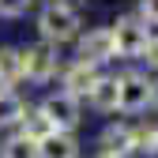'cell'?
I'll use <instances>...</instances> for the list:
<instances>
[{
	"label": "cell",
	"instance_id": "2",
	"mask_svg": "<svg viewBox=\"0 0 158 158\" xmlns=\"http://www.w3.org/2000/svg\"><path fill=\"white\" fill-rule=\"evenodd\" d=\"M158 83L143 72H124L117 75V109L121 113H143L147 106H154Z\"/></svg>",
	"mask_w": 158,
	"mask_h": 158
},
{
	"label": "cell",
	"instance_id": "10",
	"mask_svg": "<svg viewBox=\"0 0 158 158\" xmlns=\"http://www.w3.org/2000/svg\"><path fill=\"white\" fill-rule=\"evenodd\" d=\"M87 102L98 113H113L117 109V75H98L94 87L87 90Z\"/></svg>",
	"mask_w": 158,
	"mask_h": 158
},
{
	"label": "cell",
	"instance_id": "11",
	"mask_svg": "<svg viewBox=\"0 0 158 158\" xmlns=\"http://www.w3.org/2000/svg\"><path fill=\"white\" fill-rule=\"evenodd\" d=\"M23 113H27V102H23L15 90H4V87H0V128L19 124V121H23Z\"/></svg>",
	"mask_w": 158,
	"mask_h": 158
},
{
	"label": "cell",
	"instance_id": "4",
	"mask_svg": "<svg viewBox=\"0 0 158 158\" xmlns=\"http://www.w3.org/2000/svg\"><path fill=\"white\" fill-rule=\"evenodd\" d=\"M23 75L34 79V83H45V79L56 75V45L53 42H38V45H27L23 49Z\"/></svg>",
	"mask_w": 158,
	"mask_h": 158
},
{
	"label": "cell",
	"instance_id": "3",
	"mask_svg": "<svg viewBox=\"0 0 158 158\" xmlns=\"http://www.w3.org/2000/svg\"><path fill=\"white\" fill-rule=\"evenodd\" d=\"M79 27L83 23H79V11L72 4H45L42 15H38V30L53 45H64L72 38H79Z\"/></svg>",
	"mask_w": 158,
	"mask_h": 158
},
{
	"label": "cell",
	"instance_id": "18",
	"mask_svg": "<svg viewBox=\"0 0 158 158\" xmlns=\"http://www.w3.org/2000/svg\"><path fill=\"white\" fill-rule=\"evenodd\" d=\"M143 56H147L151 68H158V38H154V34H151V42H147V53H143Z\"/></svg>",
	"mask_w": 158,
	"mask_h": 158
},
{
	"label": "cell",
	"instance_id": "9",
	"mask_svg": "<svg viewBox=\"0 0 158 158\" xmlns=\"http://www.w3.org/2000/svg\"><path fill=\"white\" fill-rule=\"evenodd\" d=\"M79 147L72 139V132H60V128H53L49 135H42L38 139V158H75Z\"/></svg>",
	"mask_w": 158,
	"mask_h": 158
},
{
	"label": "cell",
	"instance_id": "1",
	"mask_svg": "<svg viewBox=\"0 0 158 158\" xmlns=\"http://www.w3.org/2000/svg\"><path fill=\"white\" fill-rule=\"evenodd\" d=\"M109 30H113V56L139 60V56L147 53V42H151L147 19H139V15H121Z\"/></svg>",
	"mask_w": 158,
	"mask_h": 158
},
{
	"label": "cell",
	"instance_id": "6",
	"mask_svg": "<svg viewBox=\"0 0 158 158\" xmlns=\"http://www.w3.org/2000/svg\"><path fill=\"white\" fill-rule=\"evenodd\" d=\"M79 60H90V64H106L113 60V30L109 27H94L79 38Z\"/></svg>",
	"mask_w": 158,
	"mask_h": 158
},
{
	"label": "cell",
	"instance_id": "8",
	"mask_svg": "<svg viewBox=\"0 0 158 158\" xmlns=\"http://www.w3.org/2000/svg\"><path fill=\"white\" fill-rule=\"evenodd\" d=\"M102 151L106 154H117V158H128L135 151V128L132 124H109L102 132Z\"/></svg>",
	"mask_w": 158,
	"mask_h": 158
},
{
	"label": "cell",
	"instance_id": "20",
	"mask_svg": "<svg viewBox=\"0 0 158 158\" xmlns=\"http://www.w3.org/2000/svg\"><path fill=\"white\" fill-rule=\"evenodd\" d=\"M0 87H4V83H0Z\"/></svg>",
	"mask_w": 158,
	"mask_h": 158
},
{
	"label": "cell",
	"instance_id": "13",
	"mask_svg": "<svg viewBox=\"0 0 158 158\" xmlns=\"http://www.w3.org/2000/svg\"><path fill=\"white\" fill-rule=\"evenodd\" d=\"M0 158H38V143L30 139V135H11V139H4V147H0Z\"/></svg>",
	"mask_w": 158,
	"mask_h": 158
},
{
	"label": "cell",
	"instance_id": "14",
	"mask_svg": "<svg viewBox=\"0 0 158 158\" xmlns=\"http://www.w3.org/2000/svg\"><path fill=\"white\" fill-rule=\"evenodd\" d=\"M19 124H23V135H30L34 143L42 139V135H49V132H53V124H49V117H45L42 109H34V113L27 109V113H23V121H19Z\"/></svg>",
	"mask_w": 158,
	"mask_h": 158
},
{
	"label": "cell",
	"instance_id": "12",
	"mask_svg": "<svg viewBox=\"0 0 158 158\" xmlns=\"http://www.w3.org/2000/svg\"><path fill=\"white\" fill-rule=\"evenodd\" d=\"M19 79H23V49L4 45L0 49V83L11 87V83H19Z\"/></svg>",
	"mask_w": 158,
	"mask_h": 158
},
{
	"label": "cell",
	"instance_id": "7",
	"mask_svg": "<svg viewBox=\"0 0 158 158\" xmlns=\"http://www.w3.org/2000/svg\"><path fill=\"white\" fill-rule=\"evenodd\" d=\"M94 79H98V64L90 60H75L64 68V90L72 98H87V90L94 87Z\"/></svg>",
	"mask_w": 158,
	"mask_h": 158
},
{
	"label": "cell",
	"instance_id": "17",
	"mask_svg": "<svg viewBox=\"0 0 158 158\" xmlns=\"http://www.w3.org/2000/svg\"><path fill=\"white\" fill-rule=\"evenodd\" d=\"M139 19L158 27V0H139Z\"/></svg>",
	"mask_w": 158,
	"mask_h": 158
},
{
	"label": "cell",
	"instance_id": "16",
	"mask_svg": "<svg viewBox=\"0 0 158 158\" xmlns=\"http://www.w3.org/2000/svg\"><path fill=\"white\" fill-rule=\"evenodd\" d=\"M27 4H30V0H0V15H4V19H19L27 11Z\"/></svg>",
	"mask_w": 158,
	"mask_h": 158
},
{
	"label": "cell",
	"instance_id": "5",
	"mask_svg": "<svg viewBox=\"0 0 158 158\" xmlns=\"http://www.w3.org/2000/svg\"><path fill=\"white\" fill-rule=\"evenodd\" d=\"M42 113L49 117V124H53V128L72 132V128L79 124V98H72L68 90H60V94H49L45 102H42Z\"/></svg>",
	"mask_w": 158,
	"mask_h": 158
},
{
	"label": "cell",
	"instance_id": "19",
	"mask_svg": "<svg viewBox=\"0 0 158 158\" xmlns=\"http://www.w3.org/2000/svg\"><path fill=\"white\" fill-rule=\"evenodd\" d=\"M98 158H117V154H106V151H102V154H98Z\"/></svg>",
	"mask_w": 158,
	"mask_h": 158
},
{
	"label": "cell",
	"instance_id": "15",
	"mask_svg": "<svg viewBox=\"0 0 158 158\" xmlns=\"http://www.w3.org/2000/svg\"><path fill=\"white\" fill-rule=\"evenodd\" d=\"M135 151L154 158L158 154V124H139L135 128Z\"/></svg>",
	"mask_w": 158,
	"mask_h": 158
}]
</instances>
